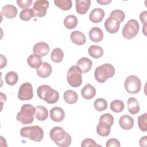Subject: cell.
I'll list each match as a JSON object with an SVG mask.
<instances>
[{
	"label": "cell",
	"instance_id": "19",
	"mask_svg": "<svg viewBox=\"0 0 147 147\" xmlns=\"http://www.w3.org/2000/svg\"><path fill=\"white\" fill-rule=\"evenodd\" d=\"M76 10L78 14H84L88 10L90 5V0H76Z\"/></svg>",
	"mask_w": 147,
	"mask_h": 147
},
{
	"label": "cell",
	"instance_id": "27",
	"mask_svg": "<svg viewBox=\"0 0 147 147\" xmlns=\"http://www.w3.org/2000/svg\"><path fill=\"white\" fill-rule=\"evenodd\" d=\"M63 98L66 103L68 104H74L78 101V95L75 91L68 90L64 92Z\"/></svg>",
	"mask_w": 147,
	"mask_h": 147
},
{
	"label": "cell",
	"instance_id": "21",
	"mask_svg": "<svg viewBox=\"0 0 147 147\" xmlns=\"http://www.w3.org/2000/svg\"><path fill=\"white\" fill-rule=\"evenodd\" d=\"M111 131V126L104 121H99L96 126V133L102 137L108 136Z\"/></svg>",
	"mask_w": 147,
	"mask_h": 147
},
{
	"label": "cell",
	"instance_id": "42",
	"mask_svg": "<svg viewBox=\"0 0 147 147\" xmlns=\"http://www.w3.org/2000/svg\"><path fill=\"white\" fill-rule=\"evenodd\" d=\"M146 17H147V11H144L141 12L140 14V19L144 25H146Z\"/></svg>",
	"mask_w": 147,
	"mask_h": 147
},
{
	"label": "cell",
	"instance_id": "25",
	"mask_svg": "<svg viewBox=\"0 0 147 147\" xmlns=\"http://www.w3.org/2000/svg\"><path fill=\"white\" fill-rule=\"evenodd\" d=\"M35 111V117L36 118L40 121H45L48 118V111L47 109L41 105L36 106Z\"/></svg>",
	"mask_w": 147,
	"mask_h": 147
},
{
	"label": "cell",
	"instance_id": "29",
	"mask_svg": "<svg viewBox=\"0 0 147 147\" xmlns=\"http://www.w3.org/2000/svg\"><path fill=\"white\" fill-rule=\"evenodd\" d=\"M78 24V18L74 15H68L64 20V25L67 29H72Z\"/></svg>",
	"mask_w": 147,
	"mask_h": 147
},
{
	"label": "cell",
	"instance_id": "26",
	"mask_svg": "<svg viewBox=\"0 0 147 147\" xmlns=\"http://www.w3.org/2000/svg\"><path fill=\"white\" fill-rule=\"evenodd\" d=\"M28 65L33 68H38L42 63L41 57L37 54H32L27 59Z\"/></svg>",
	"mask_w": 147,
	"mask_h": 147
},
{
	"label": "cell",
	"instance_id": "20",
	"mask_svg": "<svg viewBox=\"0 0 147 147\" xmlns=\"http://www.w3.org/2000/svg\"><path fill=\"white\" fill-rule=\"evenodd\" d=\"M70 38L73 43L78 45H83L86 41L85 35L79 30H75L72 32L71 33Z\"/></svg>",
	"mask_w": 147,
	"mask_h": 147
},
{
	"label": "cell",
	"instance_id": "44",
	"mask_svg": "<svg viewBox=\"0 0 147 147\" xmlns=\"http://www.w3.org/2000/svg\"><path fill=\"white\" fill-rule=\"evenodd\" d=\"M140 145L141 147H146V142H147V136H145L142 137L140 140Z\"/></svg>",
	"mask_w": 147,
	"mask_h": 147
},
{
	"label": "cell",
	"instance_id": "7",
	"mask_svg": "<svg viewBox=\"0 0 147 147\" xmlns=\"http://www.w3.org/2000/svg\"><path fill=\"white\" fill-rule=\"evenodd\" d=\"M140 25L135 19L129 20L123 26L122 31L123 37L127 40L133 38L138 33Z\"/></svg>",
	"mask_w": 147,
	"mask_h": 147
},
{
	"label": "cell",
	"instance_id": "28",
	"mask_svg": "<svg viewBox=\"0 0 147 147\" xmlns=\"http://www.w3.org/2000/svg\"><path fill=\"white\" fill-rule=\"evenodd\" d=\"M88 53L94 59H98L103 56L104 52L101 47L96 45H92L88 48Z\"/></svg>",
	"mask_w": 147,
	"mask_h": 147
},
{
	"label": "cell",
	"instance_id": "22",
	"mask_svg": "<svg viewBox=\"0 0 147 147\" xmlns=\"http://www.w3.org/2000/svg\"><path fill=\"white\" fill-rule=\"evenodd\" d=\"M77 66H78L82 72L87 73L90 71L92 68V61L87 57H82L77 62Z\"/></svg>",
	"mask_w": 147,
	"mask_h": 147
},
{
	"label": "cell",
	"instance_id": "2",
	"mask_svg": "<svg viewBox=\"0 0 147 147\" xmlns=\"http://www.w3.org/2000/svg\"><path fill=\"white\" fill-rule=\"evenodd\" d=\"M37 93L39 98L49 104L56 103L59 98V94L57 91L47 84L40 86L37 88Z\"/></svg>",
	"mask_w": 147,
	"mask_h": 147
},
{
	"label": "cell",
	"instance_id": "3",
	"mask_svg": "<svg viewBox=\"0 0 147 147\" xmlns=\"http://www.w3.org/2000/svg\"><path fill=\"white\" fill-rule=\"evenodd\" d=\"M115 74V68L110 64H103L96 67L94 71L95 80L100 83L105 82L109 78H112Z\"/></svg>",
	"mask_w": 147,
	"mask_h": 147
},
{
	"label": "cell",
	"instance_id": "12",
	"mask_svg": "<svg viewBox=\"0 0 147 147\" xmlns=\"http://www.w3.org/2000/svg\"><path fill=\"white\" fill-rule=\"evenodd\" d=\"M33 52L34 54H37L41 57H44L49 53V47L45 42H38L33 46Z\"/></svg>",
	"mask_w": 147,
	"mask_h": 147
},
{
	"label": "cell",
	"instance_id": "13",
	"mask_svg": "<svg viewBox=\"0 0 147 147\" xmlns=\"http://www.w3.org/2000/svg\"><path fill=\"white\" fill-rule=\"evenodd\" d=\"M65 117V113L63 109L60 107H54L50 110V118L56 122H61Z\"/></svg>",
	"mask_w": 147,
	"mask_h": 147
},
{
	"label": "cell",
	"instance_id": "40",
	"mask_svg": "<svg viewBox=\"0 0 147 147\" xmlns=\"http://www.w3.org/2000/svg\"><path fill=\"white\" fill-rule=\"evenodd\" d=\"M33 3L32 0H17V3L21 9H27L30 7Z\"/></svg>",
	"mask_w": 147,
	"mask_h": 147
},
{
	"label": "cell",
	"instance_id": "8",
	"mask_svg": "<svg viewBox=\"0 0 147 147\" xmlns=\"http://www.w3.org/2000/svg\"><path fill=\"white\" fill-rule=\"evenodd\" d=\"M126 91L131 94H136L140 92L141 87V82L138 76L130 75L127 76L124 83Z\"/></svg>",
	"mask_w": 147,
	"mask_h": 147
},
{
	"label": "cell",
	"instance_id": "18",
	"mask_svg": "<svg viewBox=\"0 0 147 147\" xmlns=\"http://www.w3.org/2000/svg\"><path fill=\"white\" fill-rule=\"evenodd\" d=\"M90 40L95 42L101 41L103 38V33L102 30L99 28L94 26L92 28L88 33Z\"/></svg>",
	"mask_w": 147,
	"mask_h": 147
},
{
	"label": "cell",
	"instance_id": "33",
	"mask_svg": "<svg viewBox=\"0 0 147 147\" xmlns=\"http://www.w3.org/2000/svg\"><path fill=\"white\" fill-rule=\"evenodd\" d=\"M54 3L62 10H69L72 6L71 0H55Z\"/></svg>",
	"mask_w": 147,
	"mask_h": 147
},
{
	"label": "cell",
	"instance_id": "32",
	"mask_svg": "<svg viewBox=\"0 0 147 147\" xmlns=\"http://www.w3.org/2000/svg\"><path fill=\"white\" fill-rule=\"evenodd\" d=\"M18 80V75L17 72L11 71L8 72L5 76V82L6 83L10 85L13 86L16 84Z\"/></svg>",
	"mask_w": 147,
	"mask_h": 147
},
{
	"label": "cell",
	"instance_id": "1",
	"mask_svg": "<svg viewBox=\"0 0 147 147\" xmlns=\"http://www.w3.org/2000/svg\"><path fill=\"white\" fill-rule=\"evenodd\" d=\"M50 138L59 146L67 147L71 144V137L62 127L55 126L51 129Z\"/></svg>",
	"mask_w": 147,
	"mask_h": 147
},
{
	"label": "cell",
	"instance_id": "17",
	"mask_svg": "<svg viewBox=\"0 0 147 147\" xmlns=\"http://www.w3.org/2000/svg\"><path fill=\"white\" fill-rule=\"evenodd\" d=\"M1 14L4 17L11 19L16 17L17 14V9L13 5H6L2 7Z\"/></svg>",
	"mask_w": 147,
	"mask_h": 147
},
{
	"label": "cell",
	"instance_id": "35",
	"mask_svg": "<svg viewBox=\"0 0 147 147\" xmlns=\"http://www.w3.org/2000/svg\"><path fill=\"white\" fill-rule=\"evenodd\" d=\"M34 16V14L33 9L29 8L23 9L20 14V19L24 21H29Z\"/></svg>",
	"mask_w": 147,
	"mask_h": 147
},
{
	"label": "cell",
	"instance_id": "11",
	"mask_svg": "<svg viewBox=\"0 0 147 147\" xmlns=\"http://www.w3.org/2000/svg\"><path fill=\"white\" fill-rule=\"evenodd\" d=\"M120 23L115 18L109 16L104 23V26L107 32L110 33H116L119 29Z\"/></svg>",
	"mask_w": 147,
	"mask_h": 147
},
{
	"label": "cell",
	"instance_id": "31",
	"mask_svg": "<svg viewBox=\"0 0 147 147\" xmlns=\"http://www.w3.org/2000/svg\"><path fill=\"white\" fill-rule=\"evenodd\" d=\"M110 107V109L113 112L119 113L122 112L124 110L125 105L122 100L115 99L111 102Z\"/></svg>",
	"mask_w": 147,
	"mask_h": 147
},
{
	"label": "cell",
	"instance_id": "43",
	"mask_svg": "<svg viewBox=\"0 0 147 147\" xmlns=\"http://www.w3.org/2000/svg\"><path fill=\"white\" fill-rule=\"evenodd\" d=\"M6 64H7V59L3 55L1 54V67H0L1 69L6 67Z\"/></svg>",
	"mask_w": 147,
	"mask_h": 147
},
{
	"label": "cell",
	"instance_id": "39",
	"mask_svg": "<svg viewBox=\"0 0 147 147\" xmlns=\"http://www.w3.org/2000/svg\"><path fill=\"white\" fill-rule=\"evenodd\" d=\"M81 146L82 147H88V146L102 147L101 145H98L97 144H96L95 141L94 140L91 139V138H86V139H84V140H83L82 142V144H81Z\"/></svg>",
	"mask_w": 147,
	"mask_h": 147
},
{
	"label": "cell",
	"instance_id": "23",
	"mask_svg": "<svg viewBox=\"0 0 147 147\" xmlns=\"http://www.w3.org/2000/svg\"><path fill=\"white\" fill-rule=\"evenodd\" d=\"M81 95L86 99H91L96 95V90L94 86L87 83L82 89Z\"/></svg>",
	"mask_w": 147,
	"mask_h": 147
},
{
	"label": "cell",
	"instance_id": "15",
	"mask_svg": "<svg viewBox=\"0 0 147 147\" xmlns=\"http://www.w3.org/2000/svg\"><path fill=\"white\" fill-rule=\"evenodd\" d=\"M52 71L51 65L46 62H43L41 65L36 69L37 75L41 78H46L49 77Z\"/></svg>",
	"mask_w": 147,
	"mask_h": 147
},
{
	"label": "cell",
	"instance_id": "37",
	"mask_svg": "<svg viewBox=\"0 0 147 147\" xmlns=\"http://www.w3.org/2000/svg\"><path fill=\"white\" fill-rule=\"evenodd\" d=\"M110 16L115 18L121 24L125 18V13L121 10H114L112 11L110 14Z\"/></svg>",
	"mask_w": 147,
	"mask_h": 147
},
{
	"label": "cell",
	"instance_id": "46",
	"mask_svg": "<svg viewBox=\"0 0 147 147\" xmlns=\"http://www.w3.org/2000/svg\"><path fill=\"white\" fill-rule=\"evenodd\" d=\"M146 25H144L143 26V30H142V32L144 33V34L146 36Z\"/></svg>",
	"mask_w": 147,
	"mask_h": 147
},
{
	"label": "cell",
	"instance_id": "36",
	"mask_svg": "<svg viewBox=\"0 0 147 147\" xmlns=\"http://www.w3.org/2000/svg\"><path fill=\"white\" fill-rule=\"evenodd\" d=\"M138 124L139 128L142 131L147 130V113H145L138 117Z\"/></svg>",
	"mask_w": 147,
	"mask_h": 147
},
{
	"label": "cell",
	"instance_id": "24",
	"mask_svg": "<svg viewBox=\"0 0 147 147\" xmlns=\"http://www.w3.org/2000/svg\"><path fill=\"white\" fill-rule=\"evenodd\" d=\"M127 110L131 114H137L140 109V105L138 100L134 97H130L127 101Z\"/></svg>",
	"mask_w": 147,
	"mask_h": 147
},
{
	"label": "cell",
	"instance_id": "4",
	"mask_svg": "<svg viewBox=\"0 0 147 147\" xmlns=\"http://www.w3.org/2000/svg\"><path fill=\"white\" fill-rule=\"evenodd\" d=\"M20 134L23 137L27 138L36 142H40L44 138V131L40 126L37 125L21 128Z\"/></svg>",
	"mask_w": 147,
	"mask_h": 147
},
{
	"label": "cell",
	"instance_id": "45",
	"mask_svg": "<svg viewBox=\"0 0 147 147\" xmlns=\"http://www.w3.org/2000/svg\"><path fill=\"white\" fill-rule=\"evenodd\" d=\"M96 2L102 5H106L111 2V0H96Z\"/></svg>",
	"mask_w": 147,
	"mask_h": 147
},
{
	"label": "cell",
	"instance_id": "14",
	"mask_svg": "<svg viewBox=\"0 0 147 147\" xmlns=\"http://www.w3.org/2000/svg\"><path fill=\"white\" fill-rule=\"evenodd\" d=\"M105 14V11L99 7L94 8L90 13L89 18L93 23H99L103 19Z\"/></svg>",
	"mask_w": 147,
	"mask_h": 147
},
{
	"label": "cell",
	"instance_id": "10",
	"mask_svg": "<svg viewBox=\"0 0 147 147\" xmlns=\"http://www.w3.org/2000/svg\"><path fill=\"white\" fill-rule=\"evenodd\" d=\"M49 3L45 0H37L34 2L33 10L34 17H42L46 15L47 10L49 7Z\"/></svg>",
	"mask_w": 147,
	"mask_h": 147
},
{
	"label": "cell",
	"instance_id": "38",
	"mask_svg": "<svg viewBox=\"0 0 147 147\" xmlns=\"http://www.w3.org/2000/svg\"><path fill=\"white\" fill-rule=\"evenodd\" d=\"M99 121L106 122L111 126L114 123V117L110 113H105L100 117Z\"/></svg>",
	"mask_w": 147,
	"mask_h": 147
},
{
	"label": "cell",
	"instance_id": "41",
	"mask_svg": "<svg viewBox=\"0 0 147 147\" xmlns=\"http://www.w3.org/2000/svg\"><path fill=\"white\" fill-rule=\"evenodd\" d=\"M120 146V142L116 138H110L107 141L106 144V147H119Z\"/></svg>",
	"mask_w": 147,
	"mask_h": 147
},
{
	"label": "cell",
	"instance_id": "34",
	"mask_svg": "<svg viewBox=\"0 0 147 147\" xmlns=\"http://www.w3.org/2000/svg\"><path fill=\"white\" fill-rule=\"evenodd\" d=\"M94 106L95 109L98 111H102L107 109V102L103 98H98L94 103Z\"/></svg>",
	"mask_w": 147,
	"mask_h": 147
},
{
	"label": "cell",
	"instance_id": "9",
	"mask_svg": "<svg viewBox=\"0 0 147 147\" xmlns=\"http://www.w3.org/2000/svg\"><path fill=\"white\" fill-rule=\"evenodd\" d=\"M33 96V87L29 82L24 83L20 87L18 98L21 100H30Z\"/></svg>",
	"mask_w": 147,
	"mask_h": 147
},
{
	"label": "cell",
	"instance_id": "6",
	"mask_svg": "<svg viewBox=\"0 0 147 147\" xmlns=\"http://www.w3.org/2000/svg\"><path fill=\"white\" fill-rule=\"evenodd\" d=\"M67 80L72 87H78L82 83V71L77 65L71 66L67 72Z\"/></svg>",
	"mask_w": 147,
	"mask_h": 147
},
{
	"label": "cell",
	"instance_id": "5",
	"mask_svg": "<svg viewBox=\"0 0 147 147\" xmlns=\"http://www.w3.org/2000/svg\"><path fill=\"white\" fill-rule=\"evenodd\" d=\"M36 108L30 104H25L17 114V120L23 125L30 124L34 121Z\"/></svg>",
	"mask_w": 147,
	"mask_h": 147
},
{
	"label": "cell",
	"instance_id": "30",
	"mask_svg": "<svg viewBox=\"0 0 147 147\" xmlns=\"http://www.w3.org/2000/svg\"><path fill=\"white\" fill-rule=\"evenodd\" d=\"M64 56V54L62 49L60 48H56L51 52V59L55 63H60L63 60Z\"/></svg>",
	"mask_w": 147,
	"mask_h": 147
},
{
	"label": "cell",
	"instance_id": "16",
	"mask_svg": "<svg viewBox=\"0 0 147 147\" xmlns=\"http://www.w3.org/2000/svg\"><path fill=\"white\" fill-rule=\"evenodd\" d=\"M133 118L127 114L121 116L119 120V125L120 127L123 130H130L134 126Z\"/></svg>",
	"mask_w": 147,
	"mask_h": 147
}]
</instances>
